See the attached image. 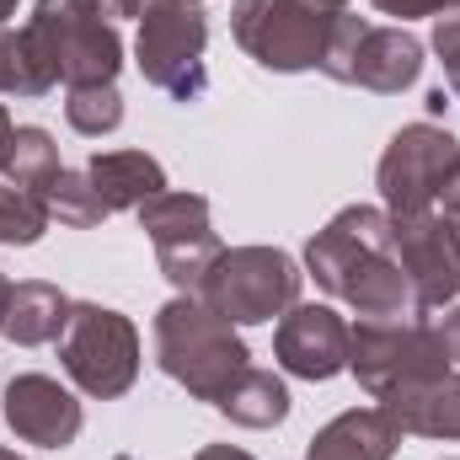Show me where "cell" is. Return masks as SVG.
<instances>
[{
  "label": "cell",
  "mask_w": 460,
  "mask_h": 460,
  "mask_svg": "<svg viewBox=\"0 0 460 460\" xmlns=\"http://www.w3.org/2000/svg\"><path fill=\"white\" fill-rule=\"evenodd\" d=\"M193 460H252V456H246V450H235V445H204Z\"/></svg>",
  "instance_id": "29"
},
{
  "label": "cell",
  "mask_w": 460,
  "mask_h": 460,
  "mask_svg": "<svg viewBox=\"0 0 460 460\" xmlns=\"http://www.w3.org/2000/svg\"><path fill=\"white\" fill-rule=\"evenodd\" d=\"M380 16H396V22H412V16H450V11H460V0H369Z\"/></svg>",
  "instance_id": "26"
},
{
  "label": "cell",
  "mask_w": 460,
  "mask_h": 460,
  "mask_svg": "<svg viewBox=\"0 0 460 460\" xmlns=\"http://www.w3.org/2000/svg\"><path fill=\"white\" fill-rule=\"evenodd\" d=\"M5 182H16V188H27V193H43L49 199V188L59 182V145H54V134L49 128H16L11 134V155H5Z\"/></svg>",
  "instance_id": "21"
},
{
  "label": "cell",
  "mask_w": 460,
  "mask_h": 460,
  "mask_svg": "<svg viewBox=\"0 0 460 460\" xmlns=\"http://www.w3.org/2000/svg\"><path fill=\"white\" fill-rule=\"evenodd\" d=\"M332 27H338V11L316 0H235L230 5V38L246 49V59H257L273 75L322 70Z\"/></svg>",
  "instance_id": "3"
},
{
  "label": "cell",
  "mask_w": 460,
  "mask_h": 460,
  "mask_svg": "<svg viewBox=\"0 0 460 460\" xmlns=\"http://www.w3.org/2000/svg\"><path fill=\"white\" fill-rule=\"evenodd\" d=\"M300 268L279 246H226L199 284V300L230 327H257L300 305Z\"/></svg>",
  "instance_id": "5"
},
{
  "label": "cell",
  "mask_w": 460,
  "mask_h": 460,
  "mask_svg": "<svg viewBox=\"0 0 460 460\" xmlns=\"http://www.w3.org/2000/svg\"><path fill=\"white\" fill-rule=\"evenodd\" d=\"M348 369L375 402H385L396 391H412V385L445 375L450 353L439 343L434 322H423V316H380V322L348 327Z\"/></svg>",
  "instance_id": "4"
},
{
  "label": "cell",
  "mask_w": 460,
  "mask_h": 460,
  "mask_svg": "<svg viewBox=\"0 0 460 460\" xmlns=\"http://www.w3.org/2000/svg\"><path fill=\"white\" fill-rule=\"evenodd\" d=\"M434 54H439V65H445V86H450V97L460 102V11L439 16V27H434Z\"/></svg>",
  "instance_id": "25"
},
{
  "label": "cell",
  "mask_w": 460,
  "mask_h": 460,
  "mask_svg": "<svg viewBox=\"0 0 460 460\" xmlns=\"http://www.w3.org/2000/svg\"><path fill=\"white\" fill-rule=\"evenodd\" d=\"M49 220H54V209H49L43 193H27L16 182L0 188V246H32V241H43Z\"/></svg>",
  "instance_id": "22"
},
{
  "label": "cell",
  "mask_w": 460,
  "mask_h": 460,
  "mask_svg": "<svg viewBox=\"0 0 460 460\" xmlns=\"http://www.w3.org/2000/svg\"><path fill=\"white\" fill-rule=\"evenodd\" d=\"M434 332H439V343H445V353H450V364L460 369V305L445 311V322H434Z\"/></svg>",
  "instance_id": "28"
},
{
  "label": "cell",
  "mask_w": 460,
  "mask_h": 460,
  "mask_svg": "<svg viewBox=\"0 0 460 460\" xmlns=\"http://www.w3.org/2000/svg\"><path fill=\"white\" fill-rule=\"evenodd\" d=\"M65 118H70V128L86 134V139L113 134L118 123H123V92H118V81H108V86H70Z\"/></svg>",
  "instance_id": "23"
},
{
  "label": "cell",
  "mask_w": 460,
  "mask_h": 460,
  "mask_svg": "<svg viewBox=\"0 0 460 460\" xmlns=\"http://www.w3.org/2000/svg\"><path fill=\"white\" fill-rule=\"evenodd\" d=\"M5 300H11V284H5V273H0V322H5Z\"/></svg>",
  "instance_id": "32"
},
{
  "label": "cell",
  "mask_w": 460,
  "mask_h": 460,
  "mask_svg": "<svg viewBox=\"0 0 460 460\" xmlns=\"http://www.w3.org/2000/svg\"><path fill=\"white\" fill-rule=\"evenodd\" d=\"M11 16H16V0H0V27H5Z\"/></svg>",
  "instance_id": "33"
},
{
  "label": "cell",
  "mask_w": 460,
  "mask_h": 460,
  "mask_svg": "<svg viewBox=\"0 0 460 460\" xmlns=\"http://www.w3.org/2000/svg\"><path fill=\"white\" fill-rule=\"evenodd\" d=\"M139 230L150 235V246H155V262H161V273H166V284L177 289V295H199V284H204V273L215 268V257L226 252L220 246V235L209 226V199L204 193H155V199H145L139 209Z\"/></svg>",
  "instance_id": "9"
},
{
  "label": "cell",
  "mask_w": 460,
  "mask_h": 460,
  "mask_svg": "<svg viewBox=\"0 0 460 460\" xmlns=\"http://www.w3.org/2000/svg\"><path fill=\"white\" fill-rule=\"evenodd\" d=\"M0 418L16 439L38 445V450H65L81 439V402L54 380V375H16L0 391Z\"/></svg>",
  "instance_id": "13"
},
{
  "label": "cell",
  "mask_w": 460,
  "mask_h": 460,
  "mask_svg": "<svg viewBox=\"0 0 460 460\" xmlns=\"http://www.w3.org/2000/svg\"><path fill=\"white\" fill-rule=\"evenodd\" d=\"M380 252H391V215L375 204H348L305 241V273L327 295H343L348 279Z\"/></svg>",
  "instance_id": "12"
},
{
  "label": "cell",
  "mask_w": 460,
  "mask_h": 460,
  "mask_svg": "<svg viewBox=\"0 0 460 460\" xmlns=\"http://www.w3.org/2000/svg\"><path fill=\"white\" fill-rule=\"evenodd\" d=\"M204 43H209V22H204L199 5H188V0H150L145 16H139V38H134L139 75L155 92L177 97V102H199L204 86H209Z\"/></svg>",
  "instance_id": "7"
},
{
  "label": "cell",
  "mask_w": 460,
  "mask_h": 460,
  "mask_svg": "<svg viewBox=\"0 0 460 460\" xmlns=\"http://www.w3.org/2000/svg\"><path fill=\"white\" fill-rule=\"evenodd\" d=\"M11 134H16V123H11V113L0 108V166H5V155H11Z\"/></svg>",
  "instance_id": "30"
},
{
  "label": "cell",
  "mask_w": 460,
  "mask_h": 460,
  "mask_svg": "<svg viewBox=\"0 0 460 460\" xmlns=\"http://www.w3.org/2000/svg\"><path fill=\"white\" fill-rule=\"evenodd\" d=\"M70 305H75V300H70L59 284H49V279H22V284H11L0 332L16 348L59 343V332H65V322H70Z\"/></svg>",
  "instance_id": "17"
},
{
  "label": "cell",
  "mask_w": 460,
  "mask_h": 460,
  "mask_svg": "<svg viewBox=\"0 0 460 460\" xmlns=\"http://www.w3.org/2000/svg\"><path fill=\"white\" fill-rule=\"evenodd\" d=\"M460 139L439 123H407L391 134L380 166H375V182H380V209L391 220H407V215H423L434 209L439 199V182L445 172L456 166Z\"/></svg>",
  "instance_id": "10"
},
{
  "label": "cell",
  "mask_w": 460,
  "mask_h": 460,
  "mask_svg": "<svg viewBox=\"0 0 460 460\" xmlns=\"http://www.w3.org/2000/svg\"><path fill=\"white\" fill-rule=\"evenodd\" d=\"M27 27L49 54L54 81H65V86H108V81H118L123 38L113 27L108 0H38Z\"/></svg>",
  "instance_id": "2"
},
{
  "label": "cell",
  "mask_w": 460,
  "mask_h": 460,
  "mask_svg": "<svg viewBox=\"0 0 460 460\" xmlns=\"http://www.w3.org/2000/svg\"><path fill=\"white\" fill-rule=\"evenodd\" d=\"M445 460H450V456H445Z\"/></svg>",
  "instance_id": "37"
},
{
  "label": "cell",
  "mask_w": 460,
  "mask_h": 460,
  "mask_svg": "<svg viewBox=\"0 0 460 460\" xmlns=\"http://www.w3.org/2000/svg\"><path fill=\"white\" fill-rule=\"evenodd\" d=\"M391 252H396V262H402L423 316L460 300V241L450 235V226L434 209L391 220Z\"/></svg>",
  "instance_id": "11"
},
{
  "label": "cell",
  "mask_w": 460,
  "mask_h": 460,
  "mask_svg": "<svg viewBox=\"0 0 460 460\" xmlns=\"http://www.w3.org/2000/svg\"><path fill=\"white\" fill-rule=\"evenodd\" d=\"M273 358L300 380H332L348 369V322L332 305H289L273 332Z\"/></svg>",
  "instance_id": "14"
},
{
  "label": "cell",
  "mask_w": 460,
  "mask_h": 460,
  "mask_svg": "<svg viewBox=\"0 0 460 460\" xmlns=\"http://www.w3.org/2000/svg\"><path fill=\"white\" fill-rule=\"evenodd\" d=\"M215 407L226 412L235 429H279V423L289 418V385H284L273 369H252V364H246Z\"/></svg>",
  "instance_id": "19"
},
{
  "label": "cell",
  "mask_w": 460,
  "mask_h": 460,
  "mask_svg": "<svg viewBox=\"0 0 460 460\" xmlns=\"http://www.w3.org/2000/svg\"><path fill=\"white\" fill-rule=\"evenodd\" d=\"M396 450H402V429L385 418V407H353L311 439L305 460H391Z\"/></svg>",
  "instance_id": "16"
},
{
  "label": "cell",
  "mask_w": 460,
  "mask_h": 460,
  "mask_svg": "<svg viewBox=\"0 0 460 460\" xmlns=\"http://www.w3.org/2000/svg\"><path fill=\"white\" fill-rule=\"evenodd\" d=\"M59 364L86 396L118 402L139 380V332L123 311L81 300V305H70V322L59 332Z\"/></svg>",
  "instance_id": "6"
},
{
  "label": "cell",
  "mask_w": 460,
  "mask_h": 460,
  "mask_svg": "<svg viewBox=\"0 0 460 460\" xmlns=\"http://www.w3.org/2000/svg\"><path fill=\"white\" fill-rule=\"evenodd\" d=\"M316 5H327V11H343L348 0H316Z\"/></svg>",
  "instance_id": "34"
},
{
  "label": "cell",
  "mask_w": 460,
  "mask_h": 460,
  "mask_svg": "<svg viewBox=\"0 0 460 460\" xmlns=\"http://www.w3.org/2000/svg\"><path fill=\"white\" fill-rule=\"evenodd\" d=\"M322 75H332L343 86H364L375 97H402L423 75V43L407 27H375L369 16L338 11Z\"/></svg>",
  "instance_id": "8"
},
{
  "label": "cell",
  "mask_w": 460,
  "mask_h": 460,
  "mask_svg": "<svg viewBox=\"0 0 460 460\" xmlns=\"http://www.w3.org/2000/svg\"><path fill=\"white\" fill-rule=\"evenodd\" d=\"M385 418L402 429V434H418V439H460V369H445L412 391H396L380 402Z\"/></svg>",
  "instance_id": "15"
},
{
  "label": "cell",
  "mask_w": 460,
  "mask_h": 460,
  "mask_svg": "<svg viewBox=\"0 0 460 460\" xmlns=\"http://www.w3.org/2000/svg\"><path fill=\"white\" fill-rule=\"evenodd\" d=\"M49 209H54L59 226H75V230H92L108 220V204L97 199L86 172H59V182L49 188Z\"/></svg>",
  "instance_id": "24"
},
{
  "label": "cell",
  "mask_w": 460,
  "mask_h": 460,
  "mask_svg": "<svg viewBox=\"0 0 460 460\" xmlns=\"http://www.w3.org/2000/svg\"><path fill=\"white\" fill-rule=\"evenodd\" d=\"M86 177H92L97 199L108 204V215L139 209L145 199L166 193V172H161V161L145 155V150H102V155L86 161Z\"/></svg>",
  "instance_id": "18"
},
{
  "label": "cell",
  "mask_w": 460,
  "mask_h": 460,
  "mask_svg": "<svg viewBox=\"0 0 460 460\" xmlns=\"http://www.w3.org/2000/svg\"><path fill=\"white\" fill-rule=\"evenodd\" d=\"M188 5H199V0H188Z\"/></svg>",
  "instance_id": "36"
},
{
  "label": "cell",
  "mask_w": 460,
  "mask_h": 460,
  "mask_svg": "<svg viewBox=\"0 0 460 460\" xmlns=\"http://www.w3.org/2000/svg\"><path fill=\"white\" fill-rule=\"evenodd\" d=\"M108 5H113L118 16H134V22H139V16H145V5H150V0H108Z\"/></svg>",
  "instance_id": "31"
},
{
  "label": "cell",
  "mask_w": 460,
  "mask_h": 460,
  "mask_svg": "<svg viewBox=\"0 0 460 460\" xmlns=\"http://www.w3.org/2000/svg\"><path fill=\"white\" fill-rule=\"evenodd\" d=\"M434 215L450 226V235L460 241V155H456V166L445 172V182H439V199H434Z\"/></svg>",
  "instance_id": "27"
},
{
  "label": "cell",
  "mask_w": 460,
  "mask_h": 460,
  "mask_svg": "<svg viewBox=\"0 0 460 460\" xmlns=\"http://www.w3.org/2000/svg\"><path fill=\"white\" fill-rule=\"evenodd\" d=\"M0 460H22V456H16V450H0Z\"/></svg>",
  "instance_id": "35"
},
{
  "label": "cell",
  "mask_w": 460,
  "mask_h": 460,
  "mask_svg": "<svg viewBox=\"0 0 460 460\" xmlns=\"http://www.w3.org/2000/svg\"><path fill=\"white\" fill-rule=\"evenodd\" d=\"M54 65L43 54V43L32 38V27H0V97H49Z\"/></svg>",
  "instance_id": "20"
},
{
  "label": "cell",
  "mask_w": 460,
  "mask_h": 460,
  "mask_svg": "<svg viewBox=\"0 0 460 460\" xmlns=\"http://www.w3.org/2000/svg\"><path fill=\"white\" fill-rule=\"evenodd\" d=\"M155 358L193 402H220L230 380L252 364L235 327L215 316L199 295H177L155 311Z\"/></svg>",
  "instance_id": "1"
}]
</instances>
